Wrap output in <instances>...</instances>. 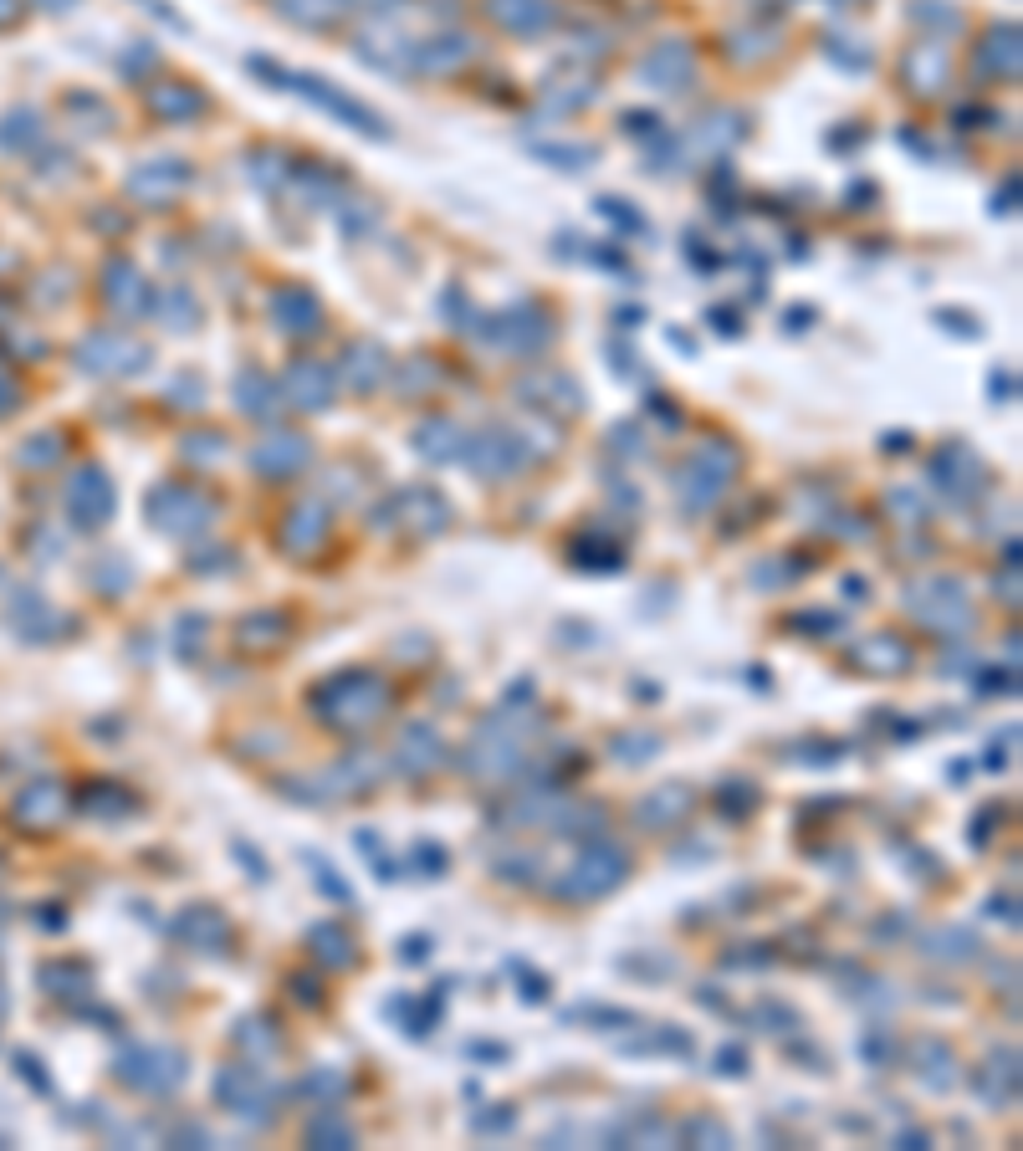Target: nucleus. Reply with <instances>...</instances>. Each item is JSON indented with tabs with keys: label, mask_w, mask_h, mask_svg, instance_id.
I'll return each instance as SVG.
<instances>
[{
	"label": "nucleus",
	"mask_w": 1023,
	"mask_h": 1151,
	"mask_svg": "<svg viewBox=\"0 0 1023 1151\" xmlns=\"http://www.w3.org/2000/svg\"><path fill=\"white\" fill-rule=\"evenodd\" d=\"M297 87H303V93H313V98H318L322 108H333L338 118H349L353 129H364V134H369V138H385V129H379V118H374L369 108H358V102H353V98H343V93H333V87L322 83V77H297Z\"/></svg>",
	"instance_id": "4"
},
{
	"label": "nucleus",
	"mask_w": 1023,
	"mask_h": 1151,
	"mask_svg": "<svg viewBox=\"0 0 1023 1151\" xmlns=\"http://www.w3.org/2000/svg\"><path fill=\"white\" fill-rule=\"evenodd\" d=\"M129 1059H138L144 1069H123V1080L138 1090H169L185 1080V1059L174 1050H129Z\"/></svg>",
	"instance_id": "3"
},
{
	"label": "nucleus",
	"mask_w": 1023,
	"mask_h": 1151,
	"mask_svg": "<svg viewBox=\"0 0 1023 1151\" xmlns=\"http://www.w3.org/2000/svg\"><path fill=\"white\" fill-rule=\"evenodd\" d=\"M548 0H497V21L502 26H512V32H537V26H548Z\"/></svg>",
	"instance_id": "9"
},
{
	"label": "nucleus",
	"mask_w": 1023,
	"mask_h": 1151,
	"mask_svg": "<svg viewBox=\"0 0 1023 1151\" xmlns=\"http://www.w3.org/2000/svg\"><path fill=\"white\" fill-rule=\"evenodd\" d=\"M624 881V855L620 850H588L579 865H573V875H569V896H605V890H614V885Z\"/></svg>",
	"instance_id": "2"
},
{
	"label": "nucleus",
	"mask_w": 1023,
	"mask_h": 1151,
	"mask_svg": "<svg viewBox=\"0 0 1023 1151\" xmlns=\"http://www.w3.org/2000/svg\"><path fill=\"white\" fill-rule=\"evenodd\" d=\"M404 758H410V767L436 763V758H440L436 732H425V727H410V732H404Z\"/></svg>",
	"instance_id": "13"
},
{
	"label": "nucleus",
	"mask_w": 1023,
	"mask_h": 1151,
	"mask_svg": "<svg viewBox=\"0 0 1023 1151\" xmlns=\"http://www.w3.org/2000/svg\"><path fill=\"white\" fill-rule=\"evenodd\" d=\"M307 865L318 870V885L328 890V896H338V906H353V890H349V885H338V875L328 870V860H322V855H307Z\"/></svg>",
	"instance_id": "15"
},
{
	"label": "nucleus",
	"mask_w": 1023,
	"mask_h": 1151,
	"mask_svg": "<svg viewBox=\"0 0 1023 1151\" xmlns=\"http://www.w3.org/2000/svg\"><path fill=\"white\" fill-rule=\"evenodd\" d=\"M68 507L83 522H102V518H108V507H113V497H108V476H98V471H83V476H77V486L68 492Z\"/></svg>",
	"instance_id": "5"
},
{
	"label": "nucleus",
	"mask_w": 1023,
	"mask_h": 1151,
	"mask_svg": "<svg viewBox=\"0 0 1023 1151\" xmlns=\"http://www.w3.org/2000/svg\"><path fill=\"white\" fill-rule=\"evenodd\" d=\"M256 1069H246V1065H231V1069H220V1080H216V1090H220V1101L231 1105V1111H241V1116H252V1105L261 1101L256 1095Z\"/></svg>",
	"instance_id": "7"
},
{
	"label": "nucleus",
	"mask_w": 1023,
	"mask_h": 1151,
	"mask_svg": "<svg viewBox=\"0 0 1023 1151\" xmlns=\"http://www.w3.org/2000/svg\"><path fill=\"white\" fill-rule=\"evenodd\" d=\"M307 1136H313L318 1147H349V1141H353V1131H349V1126H338L333 1116H318L313 1126H307Z\"/></svg>",
	"instance_id": "14"
},
{
	"label": "nucleus",
	"mask_w": 1023,
	"mask_h": 1151,
	"mask_svg": "<svg viewBox=\"0 0 1023 1151\" xmlns=\"http://www.w3.org/2000/svg\"><path fill=\"white\" fill-rule=\"evenodd\" d=\"M271 313H277V323H282V334H313V323H318V302L307 298L303 287H287V292L271 298Z\"/></svg>",
	"instance_id": "6"
},
{
	"label": "nucleus",
	"mask_w": 1023,
	"mask_h": 1151,
	"mask_svg": "<svg viewBox=\"0 0 1023 1151\" xmlns=\"http://www.w3.org/2000/svg\"><path fill=\"white\" fill-rule=\"evenodd\" d=\"M338 942H343V932H338V926H328V921H322V926H313V952H318L322 962L343 968V962L353 957V947H338Z\"/></svg>",
	"instance_id": "12"
},
{
	"label": "nucleus",
	"mask_w": 1023,
	"mask_h": 1151,
	"mask_svg": "<svg viewBox=\"0 0 1023 1151\" xmlns=\"http://www.w3.org/2000/svg\"><path fill=\"white\" fill-rule=\"evenodd\" d=\"M292 395H297L307 410H322L328 395H333V384H328V374H322L318 364H297L292 368Z\"/></svg>",
	"instance_id": "10"
},
{
	"label": "nucleus",
	"mask_w": 1023,
	"mask_h": 1151,
	"mask_svg": "<svg viewBox=\"0 0 1023 1151\" xmlns=\"http://www.w3.org/2000/svg\"><path fill=\"white\" fill-rule=\"evenodd\" d=\"M313 706H318V717H328L333 727H349V732H358V727H369V722L385 717V681L374 676V670H349V676H338V681H328L313 696Z\"/></svg>",
	"instance_id": "1"
},
{
	"label": "nucleus",
	"mask_w": 1023,
	"mask_h": 1151,
	"mask_svg": "<svg viewBox=\"0 0 1023 1151\" xmlns=\"http://www.w3.org/2000/svg\"><path fill=\"white\" fill-rule=\"evenodd\" d=\"M307 461V446L297 440V435H282V440H271V456L261 451L256 456V467L267 471V476H282V471H297Z\"/></svg>",
	"instance_id": "11"
},
{
	"label": "nucleus",
	"mask_w": 1023,
	"mask_h": 1151,
	"mask_svg": "<svg viewBox=\"0 0 1023 1151\" xmlns=\"http://www.w3.org/2000/svg\"><path fill=\"white\" fill-rule=\"evenodd\" d=\"M691 809V788H675L666 784L660 793H650V799L640 803V819L650 824V829H660V824H671V819H681Z\"/></svg>",
	"instance_id": "8"
},
{
	"label": "nucleus",
	"mask_w": 1023,
	"mask_h": 1151,
	"mask_svg": "<svg viewBox=\"0 0 1023 1151\" xmlns=\"http://www.w3.org/2000/svg\"><path fill=\"white\" fill-rule=\"evenodd\" d=\"M721 1069H727V1075H742V1050H727V1054H721Z\"/></svg>",
	"instance_id": "16"
}]
</instances>
